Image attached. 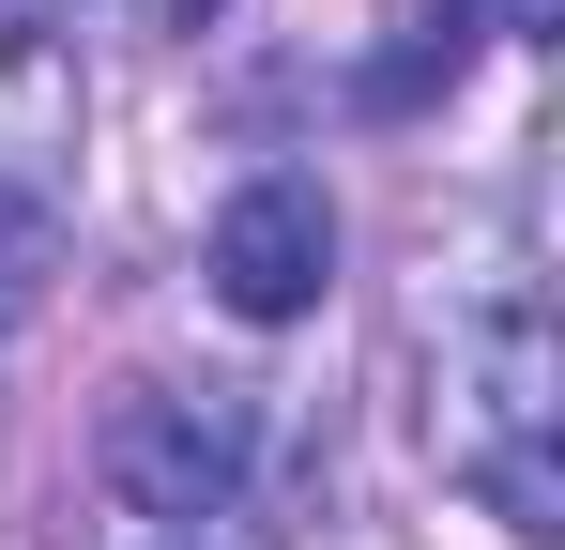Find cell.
<instances>
[{
	"label": "cell",
	"instance_id": "obj_1",
	"mask_svg": "<svg viewBox=\"0 0 565 550\" xmlns=\"http://www.w3.org/2000/svg\"><path fill=\"white\" fill-rule=\"evenodd\" d=\"M551 429H565V337L535 290H489L444 352V474L504 536H565V474H551Z\"/></svg>",
	"mask_w": 565,
	"mask_h": 550
},
{
	"label": "cell",
	"instance_id": "obj_2",
	"mask_svg": "<svg viewBox=\"0 0 565 550\" xmlns=\"http://www.w3.org/2000/svg\"><path fill=\"white\" fill-rule=\"evenodd\" d=\"M93 458H107V505L153 520V536H199V520L245 505V413H230V398H184V382L107 398V444Z\"/></svg>",
	"mask_w": 565,
	"mask_h": 550
},
{
	"label": "cell",
	"instance_id": "obj_3",
	"mask_svg": "<svg viewBox=\"0 0 565 550\" xmlns=\"http://www.w3.org/2000/svg\"><path fill=\"white\" fill-rule=\"evenodd\" d=\"M321 290H337V199L306 169L230 183V214H214V306L230 321H306Z\"/></svg>",
	"mask_w": 565,
	"mask_h": 550
},
{
	"label": "cell",
	"instance_id": "obj_4",
	"mask_svg": "<svg viewBox=\"0 0 565 550\" xmlns=\"http://www.w3.org/2000/svg\"><path fill=\"white\" fill-rule=\"evenodd\" d=\"M77 123H93L77 46H62V31H31V15L0 0V214H15V199H46V183L77 169Z\"/></svg>",
	"mask_w": 565,
	"mask_h": 550
},
{
	"label": "cell",
	"instance_id": "obj_5",
	"mask_svg": "<svg viewBox=\"0 0 565 550\" xmlns=\"http://www.w3.org/2000/svg\"><path fill=\"white\" fill-rule=\"evenodd\" d=\"M153 550H199V536H153Z\"/></svg>",
	"mask_w": 565,
	"mask_h": 550
},
{
	"label": "cell",
	"instance_id": "obj_6",
	"mask_svg": "<svg viewBox=\"0 0 565 550\" xmlns=\"http://www.w3.org/2000/svg\"><path fill=\"white\" fill-rule=\"evenodd\" d=\"M15 15H31V0H15Z\"/></svg>",
	"mask_w": 565,
	"mask_h": 550
}]
</instances>
